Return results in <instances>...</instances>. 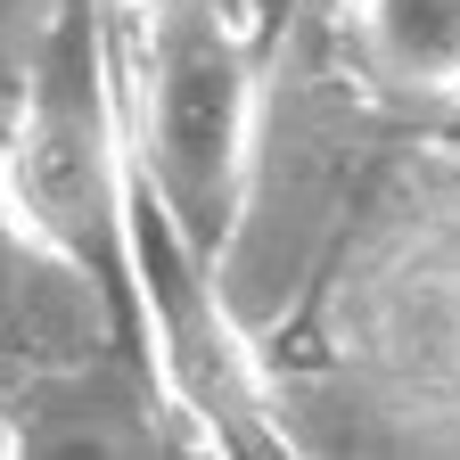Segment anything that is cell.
<instances>
[{
	"label": "cell",
	"mask_w": 460,
	"mask_h": 460,
	"mask_svg": "<svg viewBox=\"0 0 460 460\" xmlns=\"http://www.w3.org/2000/svg\"><path fill=\"white\" fill-rule=\"evenodd\" d=\"M132 198L140 172L124 124V75L107 58V0H66L41 25L25 91L0 132V222L66 271L115 337L140 345Z\"/></svg>",
	"instance_id": "obj_1"
},
{
	"label": "cell",
	"mask_w": 460,
	"mask_h": 460,
	"mask_svg": "<svg viewBox=\"0 0 460 460\" xmlns=\"http://www.w3.org/2000/svg\"><path fill=\"white\" fill-rule=\"evenodd\" d=\"M124 124L140 190L190 230L206 255L239 239L255 190V58L222 0H156L140 9V49L124 75Z\"/></svg>",
	"instance_id": "obj_2"
},
{
	"label": "cell",
	"mask_w": 460,
	"mask_h": 460,
	"mask_svg": "<svg viewBox=\"0 0 460 460\" xmlns=\"http://www.w3.org/2000/svg\"><path fill=\"white\" fill-rule=\"evenodd\" d=\"M214 263L222 255H206L148 190L132 198L140 354L156 362V378L172 386V402L190 411V428L214 452L255 460V452H279V428H271V394H263V370L247 354V337H239V321L222 313Z\"/></svg>",
	"instance_id": "obj_3"
},
{
	"label": "cell",
	"mask_w": 460,
	"mask_h": 460,
	"mask_svg": "<svg viewBox=\"0 0 460 460\" xmlns=\"http://www.w3.org/2000/svg\"><path fill=\"white\" fill-rule=\"evenodd\" d=\"M354 41L394 91H460V0H354Z\"/></svg>",
	"instance_id": "obj_4"
},
{
	"label": "cell",
	"mask_w": 460,
	"mask_h": 460,
	"mask_svg": "<svg viewBox=\"0 0 460 460\" xmlns=\"http://www.w3.org/2000/svg\"><path fill=\"white\" fill-rule=\"evenodd\" d=\"M107 9H115V17H140V9H156V0H107Z\"/></svg>",
	"instance_id": "obj_5"
},
{
	"label": "cell",
	"mask_w": 460,
	"mask_h": 460,
	"mask_svg": "<svg viewBox=\"0 0 460 460\" xmlns=\"http://www.w3.org/2000/svg\"><path fill=\"white\" fill-rule=\"evenodd\" d=\"M9 444H17V436H9V428H0V452H9Z\"/></svg>",
	"instance_id": "obj_6"
}]
</instances>
